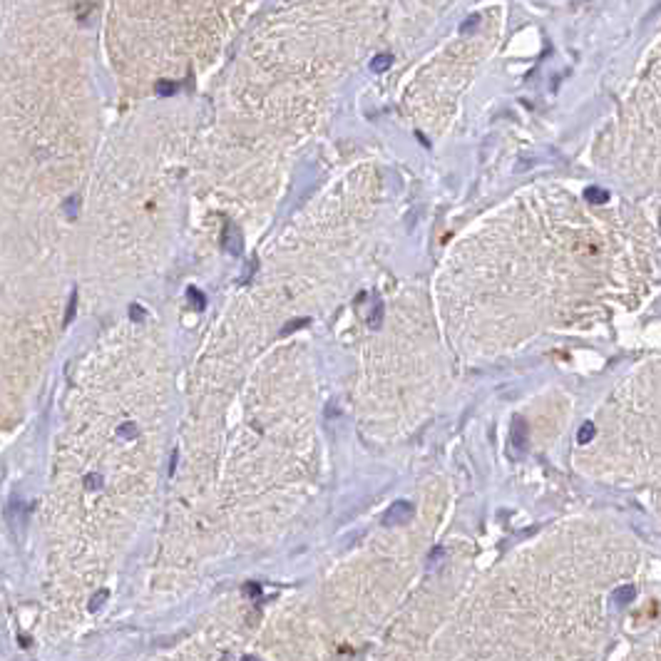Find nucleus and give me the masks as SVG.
Segmentation results:
<instances>
[{"mask_svg":"<svg viewBox=\"0 0 661 661\" xmlns=\"http://www.w3.org/2000/svg\"><path fill=\"white\" fill-rule=\"evenodd\" d=\"M413 514H415V510H413V505L410 502H393L391 507L386 510V514H383V525L386 527H393V525H405V522H410L413 520Z\"/></svg>","mask_w":661,"mask_h":661,"instance_id":"obj_1","label":"nucleus"},{"mask_svg":"<svg viewBox=\"0 0 661 661\" xmlns=\"http://www.w3.org/2000/svg\"><path fill=\"white\" fill-rule=\"evenodd\" d=\"M241 244H244L241 231L234 226V224H226V226H224V234H221V246H224V251H226V254H239Z\"/></svg>","mask_w":661,"mask_h":661,"instance_id":"obj_2","label":"nucleus"},{"mask_svg":"<svg viewBox=\"0 0 661 661\" xmlns=\"http://www.w3.org/2000/svg\"><path fill=\"white\" fill-rule=\"evenodd\" d=\"M584 199L589 202V204H604L606 199H609V194L601 189V186H587L584 189Z\"/></svg>","mask_w":661,"mask_h":661,"instance_id":"obj_3","label":"nucleus"},{"mask_svg":"<svg viewBox=\"0 0 661 661\" xmlns=\"http://www.w3.org/2000/svg\"><path fill=\"white\" fill-rule=\"evenodd\" d=\"M634 597H636V589H634L631 584H624V587H619V589L614 592V599L619 601V604H631Z\"/></svg>","mask_w":661,"mask_h":661,"instance_id":"obj_4","label":"nucleus"},{"mask_svg":"<svg viewBox=\"0 0 661 661\" xmlns=\"http://www.w3.org/2000/svg\"><path fill=\"white\" fill-rule=\"evenodd\" d=\"M75 311H77V289H72L70 294V301H67V311H65V318H62V326H70L72 318H75Z\"/></svg>","mask_w":661,"mask_h":661,"instance_id":"obj_5","label":"nucleus"},{"mask_svg":"<svg viewBox=\"0 0 661 661\" xmlns=\"http://www.w3.org/2000/svg\"><path fill=\"white\" fill-rule=\"evenodd\" d=\"M154 92H157L159 97H172V95L177 92V82H172V80H157Z\"/></svg>","mask_w":661,"mask_h":661,"instance_id":"obj_6","label":"nucleus"},{"mask_svg":"<svg viewBox=\"0 0 661 661\" xmlns=\"http://www.w3.org/2000/svg\"><path fill=\"white\" fill-rule=\"evenodd\" d=\"M186 301L192 303V308H204L207 306V299H204V294L199 291V289H186Z\"/></svg>","mask_w":661,"mask_h":661,"instance_id":"obj_7","label":"nucleus"},{"mask_svg":"<svg viewBox=\"0 0 661 661\" xmlns=\"http://www.w3.org/2000/svg\"><path fill=\"white\" fill-rule=\"evenodd\" d=\"M117 438L120 440H134L137 438V425L134 422H122L117 428Z\"/></svg>","mask_w":661,"mask_h":661,"instance_id":"obj_8","label":"nucleus"},{"mask_svg":"<svg viewBox=\"0 0 661 661\" xmlns=\"http://www.w3.org/2000/svg\"><path fill=\"white\" fill-rule=\"evenodd\" d=\"M391 65H393L391 55H378V58H373V62H370V70H373V72H386Z\"/></svg>","mask_w":661,"mask_h":661,"instance_id":"obj_9","label":"nucleus"},{"mask_svg":"<svg viewBox=\"0 0 661 661\" xmlns=\"http://www.w3.org/2000/svg\"><path fill=\"white\" fill-rule=\"evenodd\" d=\"M592 438H594V425H592V422H584V425L579 428V433H577V440H579V445H587Z\"/></svg>","mask_w":661,"mask_h":661,"instance_id":"obj_10","label":"nucleus"},{"mask_svg":"<svg viewBox=\"0 0 661 661\" xmlns=\"http://www.w3.org/2000/svg\"><path fill=\"white\" fill-rule=\"evenodd\" d=\"M77 207H80V197H77V194L67 197V199H65V216H67V219H75V216H77Z\"/></svg>","mask_w":661,"mask_h":661,"instance_id":"obj_11","label":"nucleus"},{"mask_svg":"<svg viewBox=\"0 0 661 661\" xmlns=\"http://www.w3.org/2000/svg\"><path fill=\"white\" fill-rule=\"evenodd\" d=\"M107 597H110V592L107 589H100L95 597L90 599V611H100L102 606H105V601H107Z\"/></svg>","mask_w":661,"mask_h":661,"instance_id":"obj_12","label":"nucleus"},{"mask_svg":"<svg viewBox=\"0 0 661 661\" xmlns=\"http://www.w3.org/2000/svg\"><path fill=\"white\" fill-rule=\"evenodd\" d=\"M525 428L520 425V422H514V428H512V445L514 448H525Z\"/></svg>","mask_w":661,"mask_h":661,"instance_id":"obj_13","label":"nucleus"},{"mask_svg":"<svg viewBox=\"0 0 661 661\" xmlns=\"http://www.w3.org/2000/svg\"><path fill=\"white\" fill-rule=\"evenodd\" d=\"M129 318L137 321V323H145V321H147V311H145L139 303H132V306H129Z\"/></svg>","mask_w":661,"mask_h":661,"instance_id":"obj_14","label":"nucleus"},{"mask_svg":"<svg viewBox=\"0 0 661 661\" xmlns=\"http://www.w3.org/2000/svg\"><path fill=\"white\" fill-rule=\"evenodd\" d=\"M85 487H87V490H100V487H102V475L90 473V475L85 478Z\"/></svg>","mask_w":661,"mask_h":661,"instance_id":"obj_15","label":"nucleus"},{"mask_svg":"<svg viewBox=\"0 0 661 661\" xmlns=\"http://www.w3.org/2000/svg\"><path fill=\"white\" fill-rule=\"evenodd\" d=\"M443 557H445L443 547H435V549H433V554H430V559H428V564H430V567H438V559H443Z\"/></svg>","mask_w":661,"mask_h":661,"instance_id":"obj_16","label":"nucleus"},{"mask_svg":"<svg viewBox=\"0 0 661 661\" xmlns=\"http://www.w3.org/2000/svg\"><path fill=\"white\" fill-rule=\"evenodd\" d=\"M306 323H308V318H301V321H291V323H289V326H286V328L281 330V336H286V333H291V330H294V328H301V326H306Z\"/></svg>","mask_w":661,"mask_h":661,"instance_id":"obj_17","label":"nucleus"},{"mask_svg":"<svg viewBox=\"0 0 661 661\" xmlns=\"http://www.w3.org/2000/svg\"><path fill=\"white\" fill-rule=\"evenodd\" d=\"M254 269H256V259H254V261H249V271H246V273H244V276L239 278V284H249V278H251Z\"/></svg>","mask_w":661,"mask_h":661,"instance_id":"obj_18","label":"nucleus"}]
</instances>
